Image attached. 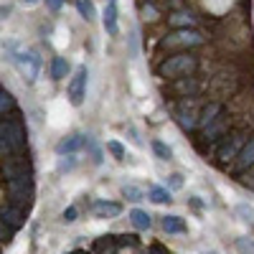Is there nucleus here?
Returning <instances> with one entry per match:
<instances>
[{
  "instance_id": "nucleus-1",
  "label": "nucleus",
  "mask_w": 254,
  "mask_h": 254,
  "mask_svg": "<svg viewBox=\"0 0 254 254\" xmlns=\"http://www.w3.org/2000/svg\"><path fill=\"white\" fill-rule=\"evenodd\" d=\"M0 145H3V158L23 153V147H26V127H23V120H20L18 115L3 117V125H0Z\"/></svg>"
},
{
  "instance_id": "nucleus-2",
  "label": "nucleus",
  "mask_w": 254,
  "mask_h": 254,
  "mask_svg": "<svg viewBox=\"0 0 254 254\" xmlns=\"http://www.w3.org/2000/svg\"><path fill=\"white\" fill-rule=\"evenodd\" d=\"M5 59L10 64H15V69L28 81H36V76L41 71V56H36L33 51H18V41H8L5 44Z\"/></svg>"
},
{
  "instance_id": "nucleus-3",
  "label": "nucleus",
  "mask_w": 254,
  "mask_h": 254,
  "mask_svg": "<svg viewBox=\"0 0 254 254\" xmlns=\"http://www.w3.org/2000/svg\"><path fill=\"white\" fill-rule=\"evenodd\" d=\"M31 201H33V178H31V173L10 178L8 181V203L28 211L31 208Z\"/></svg>"
},
{
  "instance_id": "nucleus-4",
  "label": "nucleus",
  "mask_w": 254,
  "mask_h": 254,
  "mask_svg": "<svg viewBox=\"0 0 254 254\" xmlns=\"http://www.w3.org/2000/svg\"><path fill=\"white\" fill-rule=\"evenodd\" d=\"M196 66H198L196 56H190V54H178V56L165 59V61L160 64L158 74L165 76V79H181V76H188Z\"/></svg>"
},
{
  "instance_id": "nucleus-5",
  "label": "nucleus",
  "mask_w": 254,
  "mask_h": 254,
  "mask_svg": "<svg viewBox=\"0 0 254 254\" xmlns=\"http://www.w3.org/2000/svg\"><path fill=\"white\" fill-rule=\"evenodd\" d=\"M87 76H89V69L81 66L76 69V74L71 76V84H69V99L74 107H81L84 104V97H87Z\"/></svg>"
},
{
  "instance_id": "nucleus-6",
  "label": "nucleus",
  "mask_w": 254,
  "mask_h": 254,
  "mask_svg": "<svg viewBox=\"0 0 254 254\" xmlns=\"http://www.w3.org/2000/svg\"><path fill=\"white\" fill-rule=\"evenodd\" d=\"M198 117H201V112L196 110L193 102H183L181 107L176 110V120H178V125L183 127V130H193V127H198Z\"/></svg>"
},
{
  "instance_id": "nucleus-7",
  "label": "nucleus",
  "mask_w": 254,
  "mask_h": 254,
  "mask_svg": "<svg viewBox=\"0 0 254 254\" xmlns=\"http://www.w3.org/2000/svg\"><path fill=\"white\" fill-rule=\"evenodd\" d=\"M247 145V140H244V135H231V140H226L224 145H221V150H219V160L221 163H231V160H237V155H239V150Z\"/></svg>"
},
{
  "instance_id": "nucleus-8",
  "label": "nucleus",
  "mask_w": 254,
  "mask_h": 254,
  "mask_svg": "<svg viewBox=\"0 0 254 254\" xmlns=\"http://www.w3.org/2000/svg\"><path fill=\"white\" fill-rule=\"evenodd\" d=\"M165 46H198V44H203V38L198 36V33H193V31H176V33H171L165 41H163Z\"/></svg>"
},
{
  "instance_id": "nucleus-9",
  "label": "nucleus",
  "mask_w": 254,
  "mask_h": 254,
  "mask_svg": "<svg viewBox=\"0 0 254 254\" xmlns=\"http://www.w3.org/2000/svg\"><path fill=\"white\" fill-rule=\"evenodd\" d=\"M0 219H3V224H8L13 231H18L20 226L26 224V211L23 208H18V206H5L3 208V214H0Z\"/></svg>"
},
{
  "instance_id": "nucleus-10",
  "label": "nucleus",
  "mask_w": 254,
  "mask_h": 254,
  "mask_svg": "<svg viewBox=\"0 0 254 254\" xmlns=\"http://www.w3.org/2000/svg\"><path fill=\"white\" fill-rule=\"evenodd\" d=\"M252 165H254V137H249V142L239 150V155L234 160V171L237 173H244L247 168H252Z\"/></svg>"
},
{
  "instance_id": "nucleus-11",
  "label": "nucleus",
  "mask_w": 254,
  "mask_h": 254,
  "mask_svg": "<svg viewBox=\"0 0 254 254\" xmlns=\"http://www.w3.org/2000/svg\"><path fill=\"white\" fill-rule=\"evenodd\" d=\"M89 137H84V135H71V137H64L59 145H56V153L59 155H71L76 150H81L84 145H87Z\"/></svg>"
},
{
  "instance_id": "nucleus-12",
  "label": "nucleus",
  "mask_w": 254,
  "mask_h": 254,
  "mask_svg": "<svg viewBox=\"0 0 254 254\" xmlns=\"http://www.w3.org/2000/svg\"><path fill=\"white\" fill-rule=\"evenodd\" d=\"M104 31H107L110 36H117L120 33V26H117V0H107V8H104Z\"/></svg>"
},
{
  "instance_id": "nucleus-13",
  "label": "nucleus",
  "mask_w": 254,
  "mask_h": 254,
  "mask_svg": "<svg viewBox=\"0 0 254 254\" xmlns=\"http://www.w3.org/2000/svg\"><path fill=\"white\" fill-rule=\"evenodd\" d=\"M92 211H94V216H99V219H115V216L122 214V206L112 203V201H94Z\"/></svg>"
},
{
  "instance_id": "nucleus-14",
  "label": "nucleus",
  "mask_w": 254,
  "mask_h": 254,
  "mask_svg": "<svg viewBox=\"0 0 254 254\" xmlns=\"http://www.w3.org/2000/svg\"><path fill=\"white\" fill-rule=\"evenodd\" d=\"M173 89L178 94H188V97H196L201 92V81H196L193 76H181L176 84H173Z\"/></svg>"
},
{
  "instance_id": "nucleus-15",
  "label": "nucleus",
  "mask_w": 254,
  "mask_h": 254,
  "mask_svg": "<svg viewBox=\"0 0 254 254\" xmlns=\"http://www.w3.org/2000/svg\"><path fill=\"white\" fill-rule=\"evenodd\" d=\"M219 115H221V104H219V102L206 104V107L201 110V117H198V127H201V130H206V127H208L211 122H214Z\"/></svg>"
},
{
  "instance_id": "nucleus-16",
  "label": "nucleus",
  "mask_w": 254,
  "mask_h": 254,
  "mask_svg": "<svg viewBox=\"0 0 254 254\" xmlns=\"http://www.w3.org/2000/svg\"><path fill=\"white\" fill-rule=\"evenodd\" d=\"M160 226H163V231H168V234H183V231L188 229L181 216H163Z\"/></svg>"
},
{
  "instance_id": "nucleus-17",
  "label": "nucleus",
  "mask_w": 254,
  "mask_h": 254,
  "mask_svg": "<svg viewBox=\"0 0 254 254\" xmlns=\"http://www.w3.org/2000/svg\"><path fill=\"white\" fill-rule=\"evenodd\" d=\"M66 74H69V61L64 56H54V61H51V76L59 81V79H66Z\"/></svg>"
},
{
  "instance_id": "nucleus-18",
  "label": "nucleus",
  "mask_w": 254,
  "mask_h": 254,
  "mask_svg": "<svg viewBox=\"0 0 254 254\" xmlns=\"http://www.w3.org/2000/svg\"><path fill=\"white\" fill-rule=\"evenodd\" d=\"M226 127H229L226 117H221V115H219V117H216L214 122H211V125L206 127V140H216V137H219V135H221V132L226 130Z\"/></svg>"
},
{
  "instance_id": "nucleus-19",
  "label": "nucleus",
  "mask_w": 254,
  "mask_h": 254,
  "mask_svg": "<svg viewBox=\"0 0 254 254\" xmlns=\"http://www.w3.org/2000/svg\"><path fill=\"white\" fill-rule=\"evenodd\" d=\"M130 221H132L135 229H150V214L142 211V208H132L130 211Z\"/></svg>"
},
{
  "instance_id": "nucleus-20",
  "label": "nucleus",
  "mask_w": 254,
  "mask_h": 254,
  "mask_svg": "<svg viewBox=\"0 0 254 254\" xmlns=\"http://www.w3.org/2000/svg\"><path fill=\"white\" fill-rule=\"evenodd\" d=\"M147 198H150L153 203H171V190L168 188H160V186H153L150 190H147Z\"/></svg>"
},
{
  "instance_id": "nucleus-21",
  "label": "nucleus",
  "mask_w": 254,
  "mask_h": 254,
  "mask_svg": "<svg viewBox=\"0 0 254 254\" xmlns=\"http://www.w3.org/2000/svg\"><path fill=\"white\" fill-rule=\"evenodd\" d=\"M15 112V99H13V94L10 92H0V115L3 117H8V115H13Z\"/></svg>"
},
{
  "instance_id": "nucleus-22",
  "label": "nucleus",
  "mask_w": 254,
  "mask_h": 254,
  "mask_svg": "<svg viewBox=\"0 0 254 254\" xmlns=\"http://www.w3.org/2000/svg\"><path fill=\"white\" fill-rule=\"evenodd\" d=\"M76 10H79L81 18H87V20H94V15H97L92 0H76Z\"/></svg>"
},
{
  "instance_id": "nucleus-23",
  "label": "nucleus",
  "mask_w": 254,
  "mask_h": 254,
  "mask_svg": "<svg viewBox=\"0 0 254 254\" xmlns=\"http://www.w3.org/2000/svg\"><path fill=\"white\" fill-rule=\"evenodd\" d=\"M153 153H155L160 160H171V158H173V150H171V147H168L163 140H153Z\"/></svg>"
},
{
  "instance_id": "nucleus-24",
  "label": "nucleus",
  "mask_w": 254,
  "mask_h": 254,
  "mask_svg": "<svg viewBox=\"0 0 254 254\" xmlns=\"http://www.w3.org/2000/svg\"><path fill=\"white\" fill-rule=\"evenodd\" d=\"M122 196H125L127 201H142V198H145V193H142L137 186H122Z\"/></svg>"
},
{
  "instance_id": "nucleus-25",
  "label": "nucleus",
  "mask_w": 254,
  "mask_h": 254,
  "mask_svg": "<svg viewBox=\"0 0 254 254\" xmlns=\"http://www.w3.org/2000/svg\"><path fill=\"white\" fill-rule=\"evenodd\" d=\"M171 23L173 26H193V18H190V15H186V13H176V15H171Z\"/></svg>"
},
{
  "instance_id": "nucleus-26",
  "label": "nucleus",
  "mask_w": 254,
  "mask_h": 254,
  "mask_svg": "<svg viewBox=\"0 0 254 254\" xmlns=\"http://www.w3.org/2000/svg\"><path fill=\"white\" fill-rule=\"evenodd\" d=\"M107 150H110L117 160H125V147H122L117 140H110V142H107Z\"/></svg>"
},
{
  "instance_id": "nucleus-27",
  "label": "nucleus",
  "mask_w": 254,
  "mask_h": 254,
  "mask_svg": "<svg viewBox=\"0 0 254 254\" xmlns=\"http://www.w3.org/2000/svg\"><path fill=\"white\" fill-rule=\"evenodd\" d=\"M165 188H168V190H178V188H183V178H181L178 173L168 176V181H165Z\"/></svg>"
},
{
  "instance_id": "nucleus-28",
  "label": "nucleus",
  "mask_w": 254,
  "mask_h": 254,
  "mask_svg": "<svg viewBox=\"0 0 254 254\" xmlns=\"http://www.w3.org/2000/svg\"><path fill=\"white\" fill-rule=\"evenodd\" d=\"M237 214H239V216H244V221H252V224H254V208L239 206V208H237Z\"/></svg>"
},
{
  "instance_id": "nucleus-29",
  "label": "nucleus",
  "mask_w": 254,
  "mask_h": 254,
  "mask_svg": "<svg viewBox=\"0 0 254 254\" xmlns=\"http://www.w3.org/2000/svg\"><path fill=\"white\" fill-rule=\"evenodd\" d=\"M64 221H66V224L76 221V208H74V206H69L66 211H64Z\"/></svg>"
},
{
  "instance_id": "nucleus-30",
  "label": "nucleus",
  "mask_w": 254,
  "mask_h": 254,
  "mask_svg": "<svg viewBox=\"0 0 254 254\" xmlns=\"http://www.w3.org/2000/svg\"><path fill=\"white\" fill-rule=\"evenodd\" d=\"M61 5H64V0H46V8H49V10H54V13H56V10H61Z\"/></svg>"
},
{
  "instance_id": "nucleus-31",
  "label": "nucleus",
  "mask_w": 254,
  "mask_h": 254,
  "mask_svg": "<svg viewBox=\"0 0 254 254\" xmlns=\"http://www.w3.org/2000/svg\"><path fill=\"white\" fill-rule=\"evenodd\" d=\"M69 168H74V158H69V160H61V163H59V171H69Z\"/></svg>"
},
{
  "instance_id": "nucleus-32",
  "label": "nucleus",
  "mask_w": 254,
  "mask_h": 254,
  "mask_svg": "<svg viewBox=\"0 0 254 254\" xmlns=\"http://www.w3.org/2000/svg\"><path fill=\"white\" fill-rule=\"evenodd\" d=\"M150 254H168V252H165V249H160V247H153V249H150Z\"/></svg>"
},
{
  "instance_id": "nucleus-33",
  "label": "nucleus",
  "mask_w": 254,
  "mask_h": 254,
  "mask_svg": "<svg viewBox=\"0 0 254 254\" xmlns=\"http://www.w3.org/2000/svg\"><path fill=\"white\" fill-rule=\"evenodd\" d=\"M249 178H252V181H249V186H252V188H254V173H252V176H249Z\"/></svg>"
},
{
  "instance_id": "nucleus-34",
  "label": "nucleus",
  "mask_w": 254,
  "mask_h": 254,
  "mask_svg": "<svg viewBox=\"0 0 254 254\" xmlns=\"http://www.w3.org/2000/svg\"><path fill=\"white\" fill-rule=\"evenodd\" d=\"M23 3H28V5H31V3H38V0H23Z\"/></svg>"
},
{
  "instance_id": "nucleus-35",
  "label": "nucleus",
  "mask_w": 254,
  "mask_h": 254,
  "mask_svg": "<svg viewBox=\"0 0 254 254\" xmlns=\"http://www.w3.org/2000/svg\"><path fill=\"white\" fill-rule=\"evenodd\" d=\"M211 254H214V252H211Z\"/></svg>"
}]
</instances>
